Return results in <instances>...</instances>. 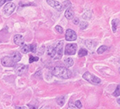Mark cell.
Segmentation results:
<instances>
[{
    "label": "cell",
    "mask_w": 120,
    "mask_h": 109,
    "mask_svg": "<svg viewBox=\"0 0 120 109\" xmlns=\"http://www.w3.org/2000/svg\"><path fill=\"white\" fill-rule=\"evenodd\" d=\"M52 74L57 78L67 79L71 77V72L68 69L63 66H56L52 70Z\"/></svg>",
    "instance_id": "obj_1"
},
{
    "label": "cell",
    "mask_w": 120,
    "mask_h": 109,
    "mask_svg": "<svg viewBox=\"0 0 120 109\" xmlns=\"http://www.w3.org/2000/svg\"><path fill=\"white\" fill-rule=\"evenodd\" d=\"M83 79H85L86 81H87L90 83H91L93 85H99L101 83V79L99 78L96 76L93 75L91 73H90L88 72H86L83 75Z\"/></svg>",
    "instance_id": "obj_2"
},
{
    "label": "cell",
    "mask_w": 120,
    "mask_h": 109,
    "mask_svg": "<svg viewBox=\"0 0 120 109\" xmlns=\"http://www.w3.org/2000/svg\"><path fill=\"white\" fill-rule=\"evenodd\" d=\"M77 49V45L75 43L67 44L64 49V54L67 55H74Z\"/></svg>",
    "instance_id": "obj_3"
},
{
    "label": "cell",
    "mask_w": 120,
    "mask_h": 109,
    "mask_svg": "<svg viewBox=\"0 0 120 109\" xmlns=\"http://www.w3.org/2000/svg\"><path fill=\"white\" fill-rule=\"evenodd\" d=\"M1 62H2V65L5 66V67H13L15 65V63L13 61L12 58H11V57H9V56L3 57L2 58Z\"/></svg>",
    "instance_id": "obj_4"
},
{
    "label": "cell",
    "mask_w": 120,
    "mask_h": 109,
    "mask_svg": "<svg viewBox=\"0 0 120 109\" xmlns=\"http://www.w3.org/2000/svg\"><path fill=\"white\" fill-rule=\"evenodd\" d=\"M77 33L72 29H67L65 34V39L67 41H75L77 39Z\"/></svg>",
    "instance_id": "obj_5"
},
{
    "label": "cell",
    "mask_w": 120,
    "mask_h": 109,
    "mask_svg": "<svg viewBox=\"0 0 120 109\" xmlns=\"http://www.w3.org/2000/svg\"><path fill=\"white\" fill-rule=\"evenodd\" d=\"M47 3L59 12H61L64 8L62 4L60 3L59 2L55 1V0H47Z\"/></svg>",
    "instance_id": "obj_6"
},
{
    "label": "cell",
    "mask_w": 120,
    "mask_h": 109,
    "mask_svg": "<svg viewBox=\"0 0 120 109\" xmlns=\"http://www.w3.org/2000/svg\"><path fill=\"white\" fill-rule=\"evenodd\" d=\"M15 8V4H14L13 2H9L4 6V12L7 16H9V15H11L14 12Z\"/></svg>",
    "instance_id": "obj_7"
},
{
    "label": "cell",
    "mask_w": 120,
    "mask_h": 109,
    "mask_svg": "<svg viewBox=\"0 0 120 109\" xmlns=\"http://www.w3.org/2000/svg\"><path fill=\"white\" fill-rule=\"evenodd\" d=\"M26 69H27V66L25 65H16L15 66V74L18 75H22L25 72Z\"/></svg>",
    "instance_id": "obj_8"
},
{
    "label": "cell",
    "mask_w": 120,
    "mask_h": 109,
    "mask_svg": "<svg viewBox=\"0 0 120 109\" xmlns=\"http://www.w3.org/2000/svg\"><path fill=\"white\" fill-rule=\"evenodd\" d=\"M56 50V54L57 55V58H60L63 55V50H64V41H60L57 43V45L55 48Z\"/></svg>",
    "instance_id": "obj_9"
},
{
    "label": "cell",
    "mask_w": 120,
    "mask_h": 109,
    "mask_svg": "<svg viewBox=\"0 0 120 109\" xmlns=\"http://www.w3.org/2000/svg\"><path fill=\"white\" fill-rule=\"evenodd\" d=\"M14 42L18 45H23L25 42V39L22 35H15L14 36Z\"/></svg>",
    "instance_id": "obj_10"
},
{
    "label": "cell",
    "mask_w": 120,
    "mask_h": 109,
    "mask_svg": "<svg viewBox=\"0 0 120 109\" xmlns=\"http://www.w3.org/2000/svg\"><path fill=\"white\" fill-rule=\"evenodd\" d=\"M64 16L67 18V19L71 20L72 19H74V11H73L71 8H68L65 11V13H64Z\"/></svg>",
    "instance_id": "obj_11"
},
{
    "label": "cell",
    "mask_w": 120,
    "mask_h": 109,
    "mask_svg": "<svg viewBox=\"0 0 120 109\" xmlns=\"http://www.w3.org/2000/svg\"><path fill=\"white\" fill-rule=\"evenodd\" d=\"M11 58L15 63H17L21 60L22 58V55L19 52H15L13 54H12V56H11Z\"/></svg>",
    "instance_id": "obj_12"
},
{
    "label": "cell",
    "mask_w": 120,
    "mask_h": 109,
    "mask_svg": "<svg viewBox=\"0 0 120 109\" xmlns=\"http://www.w3.org/2000/svg\"><path fill=\"white\" fill-rule=\"evenodd\" d=\"M47 53H48V55L50 57L54 58L55 55H56V50H55V48L51 46L48 47V48H47Z\"/></svg>",
    "instance_id": "obj_13"
},
{
    "label": "cell",
    "mask_w": 120,
    "mask_h": 109,
    "mask_svg": "<svg viewBox=\"0 0 120 109\" xmlns=\"http://www.w3.org/2000/svg\"><path fill=\"white\" fill-rule=\"evenodd\" d=\"M64 64L66 65L67 67H72L73 65H74V60H73V58H65L64 61Z\"/></svg>",
    "instance_id": "obj_14"
},
{
    "label": "cell",
    "mask_w": 120,
    "mask_h": 109,
    "mask_svg": "<svg viewBox=\"0 0 120 109\" xmlns=\"http://www.w3.org/2000/svg\"><path fill=\"white\" fill-rule=\"evenodd\" d=\"M85 44H86V46L90 50H93V48H94V45H95V43L93 42L92 40H86Z\"/></svg>",
    "instance_id": "obj_15"
},
{
    "label": "cell",
    "mask_w": 120,
    "mask_h": 109,
    "mask_svg": "<svg viewBox=\"0 0 120 109\" xmlns=\"http://www.w3.org/2000/svg\"><path fill=\"white\" fill-rule=\"evenodd\" d=\"M65 96H60L59 98L57 99V103L59 106H63L65 102Z\"/></svg>",
    "instance_id": "obj_16"
},
{
    "label": "cell",
    "mask_w": 120,
    "mask_h": 109,
    "mask_svg": "<svg viewBox=\"0 0 120 109\" xmlns=\"http://www.w3.org/2000/svg\"><path fill=\"white\" fill-rule=\"evenodd\" d=\"M88 54V52L86 51L85 48H80V51L78 52V56L79 57H83V56H86V55Z\"/></svg>",
    "instance_id": "obj_17"
},
{
    "label": "cell",
    "mask_w": 120,
    "mask_h": 109,
    "mask_svg": "<svg viewBox=\"0 0 120 109\" xmlns=\"http://www.w3.org/2000/svg\"><path fill=\"white\" fill-rule=\"evenodd\" d=\"M119 25V19H114L112 21V32H116L117 29V26Z\"/></svg>",
    "instance_id": "obj_18"
},
{
    "label": "cell",
    "mask_w": 120,
    "mask_h": 109,
    "mask_svg": "<svg viewBox=\"0 0 120 109\" xmlns=\"http://www.w3.org/2000/svg\"><path fill=\"white\" fill-rule=\"evenodd\" d=\"M107 48H108V47L106 45H102L97 49V53L98 54H102V53H103L104 52H106Z\"/></svg>",
    "instance_id": "obj_19"
},
{
    "label": "cell",
    "mask_w": 120,
    "mask_h": 109,
    "mask_svg": "<svg viewBox=\"0 0 120 109\" xmlns=\"http://www.w3.org/2000/svg\"><path fill=\"white\" fill-rule=\"evenodd\" d=\"M30 51V48H29V45H23L22 48V52L24 53V54H27V53Z\"/></svg>",
    "instance_id": "obj_20"
},
{
    "label": "cell",
    "mask_w": 120,
    "mask_h": 109,
    "mask_svg": "<svg viewBox=\"0 0 120 109\" xmlns=\"http://www.w3.org/2000/svg\"><path fill=\"white\" fill-rule=\"evenodd\" d=\"M80 27L81 29H86L87 27H88V23L85 21H82L80 23Z\"/></svg>",
    "instance_id": "obj_21"
},
{
    "label": "cell",
    "mask_w": 120,
    "mask_h": 109,
    "mask_svg": "<svg viewBox=\"0 0 120 109\" xmlns=\"http://www.w3.org/2000/svg\"><path fill=\"white\" fill-rule=\"evenodd\" d=\"M29 48H30V51L33 53H35L37 51V45L36 44H31V45H29Z\"/></svg>",
    "instance_id": "obj_22"
},
{
    "label": "cell",
    "mask_w": 120,
    "mask_h": 109,
    "mask_svg": "<svg viewBox=\"0 0 120 109\" xmlns=\"http://www.w3.org/2000/svg\"><path fill=\"white\" fill-rule=\"evenodd\" d=\"M120 95V91H119V85H117V87H116V91L114 92L113 93V95L115 96V97H119Z\"/></svg>",
    "instance_id": "obj_23"
},
{
    "label": "cell",
    "mask_w": 120,
    "mask_h": 109,
    "mask_svg": "<svg viewBox=\"0 0 120 109\" xmlns=\"http://www.w3.org/2000/svg\"><path fill=\"white\" fill-rule=\"evenodd\" d=\"M38 61V57H34L32 55H30V58H29V63H32L34 61Z\"/></svg>",
    "instance_id": "obj_24"
},
{
    "label": "cell",
    "mask_w": 120,
    "mask_h": 109,
    "mask_svg": "<svg viewBox=\"0 0 120 109\" xmlns=\"http://www.w3.org/2000/svg\"><path fill=\"white\" fill-rule=\"evenodd\" d=\"M71 2L70 1H64V2H63V4H62V5H63V8H67V7H69L70 5H71Z\"/></svg>",
    "instance_id": "obj_25"
},
{
    "label": "cell",
    "mask_w": 120,
    "mask_h": 109,
    "mask_svg": "<svg viewBox=\"0 0 120 109\" xmlns=\"http://www.w3.org/2000/svg\"><path fill=\"white\" fill-rule=\"evenodd\" d=\"M75 106H76V107H77L78 109L79 108H82V106H83V105H82V104H81V102H80V101H79V100H77V101H75Z\"/></svg>",
    "instance_id": "obj_26"
},
{
    "label": "cell",
    "mask_w": 120,
    "mask_h": 109,
    "mask_svg": "<svg viewBox=\"0 0 120 109\" xmlns=\"http://www.w3.org/2000/svg\"><path fill=\"white\" fill-rule=\"evenodd\" d=\"M67 109H78V108L76 107L74 103H72L71 101V102L69 103V106H68V108H67Z\"/></svg>",
    "instance_id": "obj_27"
},
{
    "label": "cell",
    "mask_w": 120,
    "mask_h": 109,
    "mask_svg": "<svg viewBox=\"0 0 120 109\" xmlns=\"http://www.w3.org/2000/svg\"><path fill=\"white\" fill-rule=\"evenodd\" d=\"M55 28H56V30L59 32V33H63V32H64V29L62 28V27L60 25H56V27H55Z\"/></svg>",
    "instance_id": "obj_28"
},
{
    "label": "cell",
    "mask_w": 120,
    "mask_h": 109,
    "mask_svg": "<svg viewBox=\"0 0 120 109\" xmlns=\"http://www.w3.org/2000/svg\"><path fill=\"white\" fill-rule=\"evenodd\" d=\"M73 22H74V25H78L80 23V20H79L78 18H74V20H73Z\"/></svg>",
    "instance_id": "obj_29"
},
{
    "label": "cell",
    "mask_w": 120,
    "mask_h": 109,
    "mask_svg": "<svg viewBox=\"0 0 120 109\" xmlns=\"http://www.w3.org/2000/svg\"><path fill=\"white\" fill-rule=\"evenodd\" d=\"M38 109H51V106H49V105H43Z\"/></svg>",
    "instance_id": "obj_30"
},
{
    "label": "cell",
    "mask_w": 120,
    "mask_h": 109,
    "mask_svg": "<svg viewBox=\"0 0 120 109\" xmlns=\"http://www.w3.org/2000/svg\"><path fill=\"white\" fill-rule=\"evenodd\" d=\"M6 1H7V0H1V1H0V7H1L2 5H3Z\"/></svg>",
    "instance_id": "obj_31"
},
{
    "label": "cell",
    "mask_w": 120,
    "mask_h": 109,
    "mask_svg": "<svg viewBox=\"0 0 120 109\" xmlns=\"http://www.w3.org/2000/svg\"><path fill=\"white\" fill-rule=\"evenodd\" d=\"M15 109H27L25 107H19V106H16Z\"/></svg>",
    "instance_id": "obj_32"
}]
</instances>
